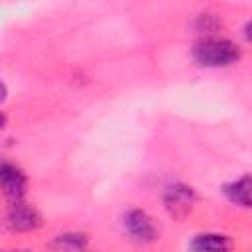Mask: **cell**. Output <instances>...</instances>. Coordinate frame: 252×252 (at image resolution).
Masks as SVG:
<instances>
[{
  "label": "cell",
  "instance_id": "8fae6325",
  "mask_svg": "<svg viewBox=\"0 0 252 252\" xmlns=\"http://www.w3.org/2000/svg\"><path fill=\"white\" fill-rule=\"evenodd\" d=\"M2 252H20V250H2Z\"/></svg>",
  "mask_w": 252,
  "mask_h": 252
},
{
  "label": "cell",
  "instance_id": "9c48e42d",
  "mask_svg": "<svg viewBox=\"0 0 252 252\" xmlns=\"http://www.w3.org/2000/svg\"><path fill=\"white\" fill-rule=\"evenodd\" d=\"M4 98H6V85L0 81V102H4Z\"/></svg>",
  "mask_w": 252,
  "mask_h": 252
},
{
  "label": "cell",
  "instance_id": "3957f363",
  "mask_svg": "<svg viewBox=\"0 0 252 252\" xmlns=\"http://www.w3.org/2000/svg\"><path fill=\"white\" fill-rule=\"evenodd\" d=\"M124 228L136 242H152L158 238V228L154 220L140 209H132L124 215Z\"/></svg>",
  "mask_w": 252,
  "mask_h": 252
},
{
  "label": "cell",
  "instance_id": "277c9868",
  "mask_svg": "<svg viewBox=\"0 0 252 252\" xmlns=\"http://www.w3.org/2000/svg\"><path fill=\"white\" fill-rule=\"evenodd\" d=\"M8 224L14 230H33L41 224V217L33 207L16 201L8 211Z\"/></svg>",
  "mask_w": 252,
  "mask_h": 252
},
{
  "label": "cell",
  "instance_id": "7a4b0ae2",
  "mask_svg": "<svg viewBox=\"0 0 252 252\" xmlns=\"http://www.w3.org/2000/svg\"><path fill=\"white\" fill-rule=\"evenodd\" d=\"M26 187L28 177L24 175V171L12 161L0 158V193L8 197L12 203H16L22 201V197L26 195Z\"/></svg>",
  "mask_w": 252,
  "mask_h": 252
},
{
  "label": "cell",
  "instance_id": "52a82bcc",
  "mask_svg": "<svg viewBox=\"0 0 252 252\" xmlns=\"http://www.w3.org/2000/svg\"><path fill=\"white\" fill-rule=\"evenodd\" d=\"M250 189H252V181H250V175L246 173V175L226 183L222 191L228 197V201L242 205V207H250Z\"/></svg>",
  "mask_w": 252,
  "mask_h": 252
},
{
  "label": "cell",
  "instance_id": "ba28073f",
  "mask_svg": "<svg viewBox=\"0 0 252 252\" xmlns=\"http://www.w3.org/2000/svg\"><path fill=\"white\" fill-rule=\"evenodd\" d=\"M53 246L57 250H63V252H81L87 246V236L79 234V232H67V234L57 236Z\"/></svg>",
  "mask_w": 252,
  "mask_h": 252
},
{
  "label": "cell",
  "instance_id": "8992f818",
  "mask_svg": "<svg viewBox=\"0 0 252 252\" xmlns=\"http://www.w3.org/2000/svg\"><path fill=\"white\" fill-rule=\"evenodd\" d=\"M230 250H232V240L226 234H217V232L197 234L189 244V252H230Z\"/></svg>",
  "mask_w": 252,
  "mask_h": 252
},
{
  "label": "cell",
  "instance_id": "6da1fadb",
  "mask_svg": "<svg viewBox=\"0 0 252 252\" xmlns=\"http://www.w3.org/2000/svg\"><path fill=\"white\" fill-rule=\"evenodd\" d=\"M240 47L228 39L205 37L195 43L193 59L201 67H228L240 59Z\"/></svg>",
  "mask_w": 252,
  "mask_h": 252
},
{
  "label": "cell",
  "instance_id": "5b68a950",
  "mask_svg": "<svg viewBox=\"0 0 252 252\" xmlns=\"http://www.w3.org/2000/svg\"><path fill=\"white\" fill-rule=\"evenodd\" d=\"M195 203V193L187 185H171L165 191V205L173 217H185Z\"/></svg>",
  "mask_w": 252,
  "mask_h": 252
},
{
  "label": "cell",
  "instance_id": "30bf717a",
  "mask_svg": "<svg viewBox=\"0 0 252 252\" xmlns=\"http://www.w3.org/2000/svg\"><path fill=\"white\" fill-rule=\"evenodd\" d=\"M4 126H6V116H4L2 112H0V130H2Z\"/></svg>",
  "mask_w": 252,
  "mask_h": 252
}]
</instances>
